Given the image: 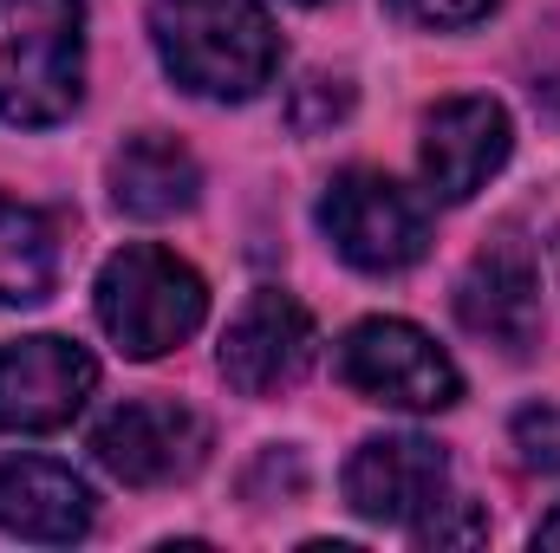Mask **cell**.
Returning a JSON list of instances; mask_svg holds the SVG:
<instances>
[{"label":"cell","instance_id":"obj_1","mask_svg":"<svg viewBox=\"0 0 560 553\" xmlns=\"http://www.w3.org/2000/svg\"><path fill=\"white\" fill-rule=\"evenodd\" d=\"M150 39L163 52V72L215 105L261 98L280 72V33L261 0H156Z\"/></svg>","mask_w":560,"mask_h":553},{"label":"cell","instance_id":"obj_2","mask_svg":"<svg viewBox=\"0 0 560 553\" xmlns=\"http://www.w3.org/2000/svg\"><path fill=\"white\" fill-rule=\"evenodd\" d=\"M85 92V0H0V118L59 125Z\"/></svg>","mask_w":560,"mask_h":553},{"label":"cell","instance_id":"obj_3","mask_svg":"<svg viewBox=\"0 0 560 553\" xmlns=\"http://www.w3.org/2000/svg\"><path fill=\"white\" fill-rule=\"evenodd\" d=\"M209 319V286L156 242H131L98 268V326L125 358H163Z\"/></svg>","mask_w":560,"mask_h":553},{"label":"cell","instance_id":"obj_4","mask_svg":"<svg viewBox=\"0 0 560 553\" xmlns=\"http://www.w3.org/2000/svg\"><path fill=\"white\" fill-rule=\"evenodd\" d=\"M319 228L326 242L359 268V274H405L430 248V222L411 189H398L378 169H346L319 196Z\"/></svg>","mask_w":560,"mask_h":553},{"label":"cell","instance_id":"obj_5","mask_svg":"<svg viewBox=\"0 0 560 553\" xmlns=\"http://www.w3.org/2000/svg\"><path fill=\"white\" fill-rule=\"evenodd\" d=\"M339 378L392 411H450L463 398V372L411 319H359L339 339Z\"/></svg>","mask_w":560,"mask_h":553},{"label":"cell","instance_id":"obj_6","mask_svg":"<svg viewBox=\"0 0 560 553\" xmlns=\"http://www.w3.org/2000/svg\"><path fill=\"white\" fill-rule=\"evenodd\" d=\"M92 456L125 482V489H163V482H189L209 456V423L176 404V398H143L118 404L98 416L92 430Z\"/></svg>","mask_w":560,"mask_h":553},{"label":"cell","instance_id":"obj_7","mask_svg":"<svg viewBox=\"0 0 560 553\" xmlns=\"http://www.w3.org/2000/svg\"><path fill=\"white\" fill-rule=\"evenodd\" d=\"M98 391V358L72 339H20L0 352V430L7 436H46L66 430Z\"/></svg>","mask_w":560,"mask_h":553},{"label":"cell","instance_id":"obj_8","mask_svg":"<svg viewBox=\"0 0 560 553\" xmlns=\"http://www.w3.org/2000/svg\"><path fill=\"white\" fill-rule=\"evenodd\" d=\"M450 489V456L430 436H372L346 462V508L378 528H418Z\"/></svg>","mask_w":560,"mask_h":553},{"label":"cell","instance_id":"obj_9","mask_svg":"<svg viewBox=\"0 0 560 553\" xmlns=\"http://www.w3.org/2000/svg\"><path fill=\"white\" fill-rule=\"evenodd\" d=\"M313 365V319L293 293L280 286H261L235 326L222 332V378L242 391V398H275V391H293Z\"/></svg>","mask_w":560,"mask_h":553},{"label":"cell","instance_id":"obj_10","mask_svg":"<svg viewBox=\"0 0 560 553\" xmlns=\"http://www.w3.org/2000/svg\"><path fill=\"white\" fill-rule=\"evenodd\" d=\"M515 150V131H509V111L482 92L469 98H443L430 118H423V183L436 202H469Z\"/></svg>","mask_w":560,"mask_h":553},{"label":"cell","instance_id":"obj_11","mask_svg":"<svg viewBox=\"0 0 560 553\" xmlns=\"http://www.w3.org/2000/svg\"><path fill=\"white\" fill-rule=\"evenodd\" d=\"M456 319L502 345V352H528L541 339V268L528 248L495 242L469 261V274L456 280Z\"/></svg>","mask_w":560,"mask_h":553},{"label":"cell","instance_id":"obj_12","mask_svg":"<svg viewBox=\"0 0 560 553\" xmlns=\"http://www.w3.org/2000/svg\"><path fill=\"white\" fill-rule=\"evenodd\" d=\"M0 528L20 541L66 548L92 528V489L46 456H7L0 462Z\"/></svg>","mask_w":560,"mask_h":553},{"label":"cell","instance_id":"obj_13","mask_svg":"<svg viewBox=\"0 0 560 553\" xmlns=\"http://www.w3.org/2000/svg\"><path fill=\"white\" fill-rule=\"evenodd\" d=\"M196 196H202V169L176 138L143 131L112 156V202L138 222H170V215L196 209Z\"/></svg>","mask_w":560,"mask_h":553},{"label":"cell","instance_id":"obj_14","mask_svg":"<svg viewBox=\"0 0 560 553\" xmlns=\"http://www.w3.org/2000/svg\"><path fill=\"white\" fill-rule=\"evenodd\" d=\"M59 280V228L33 202L0 196V306H39Z\"/></svg>","mask_w":560,"mask_h":553},{"label":"cell","instance_id":"obj_15","mask_svg":"<svg viewBox=\"0 0 560 553\" xmlns=\"http://www.w3.org/2000/svg\"><path fill=\"white\" fill-rule=\"evenodd\" d=\"M411 534L423 548H476V541H489V515L476 502H436Z\"/></svg>","mask_w":560,"mask_h":553},{"label":"cell","instance_id":"obj_16","mask_svg":"<svg viewBox=\"0 0 560 553\" xmlns=\"http://www.w3.org/2000/svg\"><path fill=\"white\" fill-rule=\"evenodd\" d=\"M346 111H352V85H339V79H306V85L293 92V105H287V125L313 138V131H332Z\"/></svg>","mask_w":560,"mask_h":553},{"label":"cell","instance_id":"obj_17","mask_svg":"<svg viewBox=\"0 0 560 553\" xmlns=\"http://www.w3.org/2000/svg\"><path fill=\"white\" fill-rule=\"evenodd\" d=\"M515 449H522V462L528 469H541V475H560V404H528V411L515 416Z\"/></svg>","mask_w":560,"mask_h":553},{"label":"cell","instance_id":"obj_18","mask_svg":"<svg viewBox=\"0 0 560 553\" xmlns=\"http://www.w3.org/2000/svg\"><path fill=\"white\" fill-rule=\"evenodd\" d=\"M392 7L418 26H476L495 0H392Z\"/></svg>","mask_w":560,"mask_h":553},{"label":"cell","instance_id":"obj_19","mask_svg":"<svg viewBox=\"0 0 560 553\" xmlns=\"http://www.w3.org/2000/svg\"><path fill=\"white\" fill-rule=\"evenodd\" d=\"M535 541H541V548H560V508L541 521V528H535Z\"/></svg>","mask_w":560,"mask_h":553},{"label":"cell","instance_id":"obj_20","mask_svg":"<svg viewBox=\"0 0 560 553\" xmlns=\"http://www.w3.org/2000/svg\"><path fill=\"white\" fill-rule=\"evenodd\" d=\"M300 7H319V0H300Z\"/></svg>","mask_w":560,"mask_h":553}]
</instances>
